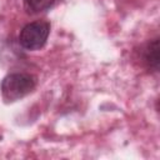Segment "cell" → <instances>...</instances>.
<instances>
[{
    "label": "cell",
    "mask_w": 160,
    "mask_h": 160,
    "mask_svg": "<svg viewBox=\"0 0 160 160\" xmlns=\"http://www.w3.org/2000/svg\"><path fill=\"white\" fill-rule=\"evenodd\" d=\"M36 86V80L28 72H11L6 75L0 85L1 95L5 101L12 102L30 94Z\"/></svg>",
    "instance_id": "cell-1"
},
{
    "label": "cell",
    "mask_w": 160,
    "mask_h": 160,
    "mask_svg": "<svg viewBox=\"0 0 160 160\" xmlns=\"http://www.w3.org/2000/svg\"><path fill=\"white\" fill-rule=\"evenodd\" d=\"M50 34V24L46 21H32L26 24L19 34V44L21 48L34 51L40 50Z\"/></svg>",
    "instance_id": "cell-2"
},
{
    "label": "cell",
    "mask_w": 160,
    "mask_h": 160,
    "mask_svg": "<svg viewBox=\"0 0 160 160\" xmlns=\"http://www.w3.org/2000/svg\"><path fill=\"white\" fill-rule=\"evenodd\" d=\"M142 58L149 69L154 71L159 70V39L158 38L152 39L145 46L142 51Z\"/></svg>",
    "instance_id": "cell-3"
},
{
    "label": "cell",
    "mask_w": 160,
    "mask_h": 160,
    "mask_svg": "<svg viewBox=\"0 0 160 160\" xmlns=\"http://www.w3.org/2000/svg\"><path fill=\"white\" fill-rule=\"evenodd\" d=\"M56 0H22L24 9L28 14H39L50 9Z\"/></svg>",
    "instance_id": "cell-4"
}]
</instances>
